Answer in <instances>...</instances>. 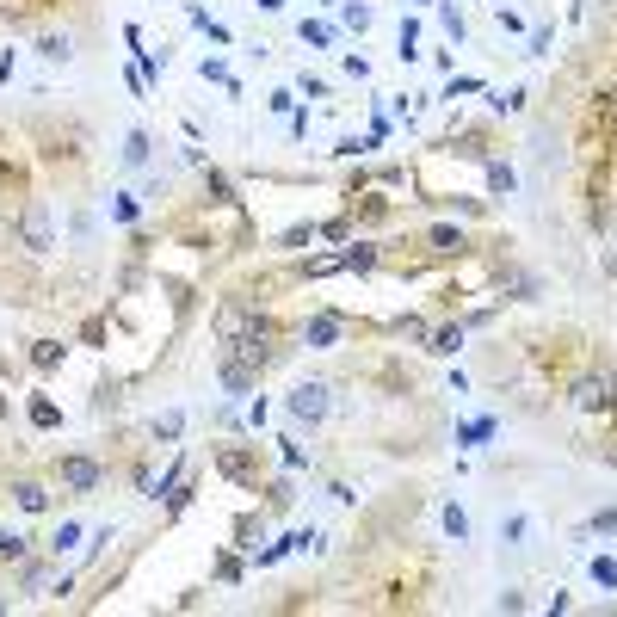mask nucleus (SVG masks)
Segmentation results:
<instances>
[{
    "mask_svg": "<svg viewBox=\"0 0 617 617\" xmlns=\"http://www.w3.org/2000/svg\"><path fill=\"white\" fill-rule=\"evenodd\" d=\"M31 550H38V543H31L25 531H13V525H0V568H19Z\"/></svg>",
    "mask_w": 617,
    "mask_h": 617,
    "instance_id": "obj_27",
    "label": "nucleus"
},
{
    "mask_svg": "<svg viewBox=\"0 0 617 617\" xmlns=\"http://www.w3.org/2000/svg\"><path fill=\"white\" fill-rule=\"evenodd\" d=\"M0 611H13V599H0Z\"/></svg>",
    "mask_w": 617,
    "mask_h": 617,
    "instance_id": "obj_62",
    "label": "nucleus"
},
{
    "mask_svg": "<svg viewBox=\"0 0 617 617\" xmlns=\"http://www.w3.org/2000/svg\"><path fill=\"white\" fill-rule=\"evenodd\" d=\"M81 537H87V525H81V519H62V525H56V531H50V537L38 543V550H50V556L62 562L68 550H81Z\"/></svg>",
    "mask_w": 617,
    "mask_h": 617,
    "instance_id": "obj_22",
    "label": "nucleus"
},
{
    "mask_svg": "<svg viewBox=\"0 0 617 617\" xmlns=\"http://www.w3.org/2000/svg\"><path fill=\"white\" fill-rule=\"evenodd\" d=\"M25 358H31V371H44V377H50V371H62V365H68V340H31V352H25Z\"/></svg>",
    "mask_w": 617,
    "mask_h": 617,
    "instance_id": "obj_23",
    "label": "nucleus"
},
{
    "mask_svg": "<svg viewBox=\"0 0 617 617\" xmlns=\"http://www.w3.org/2000/svg\"><path fill=\"white\" fill-rule=\"evenodd\" d=\"M525 99H531L525 87H506V93H500V87H488V105H494L500 118H513V112H525Z\"/></svg>",
    "mask_w": 617,
    "mask_h": 617,
    "instance_id": "obj_41",
    "label": "nucleus"
},
{
    "mask_svg": "<svg viewBox=\"0 0 617 617\" xmlns=\"http://www.w3.org/2000/svg\"><path fill=\"white\" fill-rule=\"evenodd\" d=\"M340 68H346V75H352V81H371V62H365V56H358V50H352V56H346Z\"/></svg>",
    "mask_w": 617,
    "mask_h": 617,
    "instance_id": "obj_54",
    "label": "nucleus"
},
{
    "mask_svg": "<svg viewBox=\"0 0 617 617\" xmlns=\"http://www.w3.org/2000/svg\"><path fill=\"white\" fill-rule=\"evenodd\" d=\"M340 25H346V31H358V38H365V31L377 25V7H371V0H340Z\"/></svg>",
    "mask_w": 617,
    "mask_h": 617,
    "instance_id": "obj_32",
    "label": "nucleus"
},
{
    "mask_svg": "<svg viewBox=\"0 0 617 617\" xmlns=\"http://www.w3.org/2000/svg\"><path fill=\"white\" fill-rule=\"evenodd\" d=\"M105 216H112V223H142V198L136 192H112L105 198Z\"/></svg>",
    "mask_w": 617,
    "mask_h": 617,
    "instance_id": "obj_36",
    "label": "nucleus"
},
{
    "mask_svg": "<svg viewBox=\"0 0 617 617\" xmlns=\"http://www.w3.org/2000/svg\"><path fill=\"white\" fill-rule=\"evenodd\" d=\"M321 7H334V13H340V0H321Z\"/></svg>",
    "mask_w": 617,
    "mask_h": 617,
    "instance_id": "obj_61",
    "label": "nucleus"
},
{
    "mask_svg": "<svg viewBox=\"0 0 617 617\" xmlns=\"http://www.w3.org/2000/svg\"><path fill=\"white\" fill-rule=\"evenodd\" d=\"M272 445H278V457H284V469H309V451L297 445V432H278V439H272Z\"/></svg>",
    "mask_w": 617,
    "mask_h": 617,
    "instance_id": "obj_43",
    "label": "nucleus"
},
{
    "mask_svg": "<svg viewBox=\"0 0 617 617\" xmlns=\"http://www.w3.org/2000/svg\"><path fill=\"white\" fill-rule=\"evenodd\" d=\"M216 580H223V587H241V580H247V562L235 556V550H216V568H210Z\"/></svg>",
    "mask_w": 617,
    "mask_h": 617,
    "instance_id": "obj_39",
    "label": "nucleus"
},
{
    "mask_svg": "<svg viewBox=\"0 0 617 617\" xmlns=\"http://www.w3.org/2000/svg\"><path fill=\"white\" fill-rule=\"evenodd\" d=\"M599 377H605V420L617 426V352L599 358Z\"/></svg>",
    "mask_w": 617,
    "mask_h": 617,
    "instance_id": "obj_40",
    "label": "nucleus"
},
{
    "mask_svg": "<svg viewBox=\"0 0 617 617\" xmlns=\"http://www.w3.org/2000/svg\"><path fill=\"white\" fill-rule=\"evenodd\" d=\"M210 469L235 488H260V445H210Z\"/></svg>",
    "mask_w": 617,
    "mask_h": 617,
    "instance_id": "obj_7",
    "label": "nucleus"
},
{
    "mask_svg": "<svg viewBox=\"0 0 617 617\" xmlns=\"http://www.w3.org/2000/svg\"><path fill=\"white\" fill-rule=\"evenodd\" d=\"M494 611H531V593H525V587H500Z\"/></svg>",
    "mask_w": 617,
    "mask_h": 617,
    "instance_id": "obj_50",
    "label": "nucleus"
},
{
    "mask_svg": "<svg viewBox=\"0 0 617 617\" xmlns=\"http://www.w3.org/2000/svg\"><path fill=\"white\" fill-rule=\"evenodd\" d=\"M340 266H346V272H383V266H389V247L358 241V235H352V241L340 247Z\"/></svg>",
    "mask_w": 617,
    "mask_h": 617,
    "instance_id": "obj_14",
    "label": "nucleus"
},
{
    "mask_svg": "<svg viewBox=\"0 0 617 617\" xmlns=\"http://www.w3.org/2000/svg\"><path fill=\"white\" fill-rule=\"evenodd\" d=\"M260 494H266V513H290V500H297V482H290V476H272Z\"/></svg>",
    "mask_w": 617,
    "mask_h": 617,
    "instance_id": "obj_37",
    "label": "nucleus"
},
{
    "mask_svg": "<svg viewBox=\"0 0 617 617\" xmlns=\"http://www.w3.org/2000/svg\"><path fill=\"white\" fill-rule=\"evenodd\" d=\"M284 420H290V426H328V420H334V383H328V377L290 383V395H284Z\"/></svg>",
    "mask_w": 617,
    "mask_h": 617,
    "instance_id": "obj_3",
    "label": "nucleus"
},
{
    "mask_svg": "<svg viewBox=\"0 0 617 617\" xmlns=\"http://www.w3.org/2000/svg\"><path fill=\"white\" fill-rule=\"evenodd\" d=\"M550 44H556V31H550V25H537V31H531V50H525V56H550Z\"/></svg>",
    "mask_w": 617,
    "mask_h": 617,
    "instance_id": "obj_53",
    "label": "nucleus"
},
{
    "mask_svg": "<svg viewBox=\"0 0 617 617\" xmlns=\"http://www.w3.org/2000/svg\"><path fill=\"white\" fill-rule=\"evenodd\" d=\"M371 149H377V136H340L328 155H334V161H358V155H371Z\"/></svg>",
    "mask_w": 617,
    "mask_h": 617,
    "instance_id": "obj_42",
    "label": "nucleus"
},
{
    "mask_svg": "<svg viewBox=\"0 0 617 617\" xmlns=\"http://www.w3.org/2000/svg\"><path fill=\"white\" fill-rule=\"evenodd\" d=\"M494 7H506V0H494Z\"/></svg>",
    "mask_w": 617,
    "mask_h": 617,
    "instance_id": "obj_63",
    "label": "nucleus"
},
{
    "mask_svg": "<svg viewBox=\"0 0 617 617\" xmlns=\"http://www.w3.org/2000/svg\"><path fill=\"white\" fill-rule=\"evenodd\" d=\"M7 235H13V247L25 253V260H56V247H62V235H56V204H50L44 192H31V198L7 216Z\"/></svg>",
    "mask_w": 617,
    "mask_h": 617,
    "instance_id": "obj_1",
    "label": "nucleus"
},
{
    "mask_svg": "<svg viewBox=\"0 0 617 617\" xmlns=\"http://www.w3.org/2000/svg\"><path fill=\"white\" fill-rule=\"evenodd\" d=\"M469 93H488V81H482V75H451L445 99H469Z\"/></svg>",
    "mask_w": 617,
    "mask_h": 617,
    "instance_id": "obj_48",
    "label": "nucleus"
},
{
    "mask_svg": "<svg viewBox=\"0 0 617 617\" xmlns=\"http://www.w3.org/2000/svg\"><path fill=\"white\" fill-rule=\"evenodd\" d=\"M297 105H303V99H297V87H278V93L266 99V112H278V118H290V112H297Z\"/></svg>",
    "mask_w": 617,
    "mask_h": 617,
    "instance_id": "obj_51",
    "label": "nucleus"
},
{
    "mask_svg": "<svg viewBox=\"0 0 617 617\" xmlns=\"http://www.w3.org/2000/svg\"><path fill=\"white\" fill-rule=\"evenodd\" d=\"M580 531H587V537H617V506H599V513L580 525Z\"/></svg>",
    "mask_w": 617,
    "mask_h": 617,
    "instance_id": "obj_47",
    "label": "nucleus"
},
{
    "mask_svg": "<svg viewBox=\"0 0 617 617\" xmlns=\"http://www.w3.org/2000/svg\"><path fill=\"white\" fill-rule=\"evenodd\" d=\"M198 173H204V192H210V204H247V198H241V186H235V179H229L223 167H216V161H204Z\"/></svg>",
    "mask_w": 617,
    "mask_h": 617,
    "instance_id": "obj_20",
    "label": "nucleus"
},
{
    "mask_svg": "<svg viewBox=\"0 0 617 617\" xmlns=\"http://www.w3.org/2000/svg\"><path fill=\"white\" fill-rule=\"evenodd\" d=\"M7 494H13V506H19V513H31V519H44L50 506H56L50 482H38V476H7Z\"/></svg>",
    "mask_w": 617,
    "mask_h": 617,
    "instance_id": "obj_11",
    "label": "nucleus"
},
{
    "mask_svg": "<svg viewBox=\"0 0 617 617\" xmlns=\"http://www.w3.org/2000/svg\"><path fill=\"white\" fill-rule=\"evenodd\" d=\"M290 340L309 346V352H334V346L352 340V315H340V309H315V315H303L297 328H290Z\"/></svg>",
    "mask_w": 617,
    "mask_h": 617,
    "instance_id": "obj_5",
    "label": "nucleus"
},
{
    "mask_svg": "<svg viewBox=\"0 0 617 617\" xmlns=\"http://www.w3.org/2000/svg\"><path fill=\"white\" fill-rule=\"evenodd\" d=\"M81 340H87V346H105V315H87V321H81Z\"/></svg>",
    "mask_w": 617,
    "mask_h": 617,
    "instance_id": "obj_52",
    "label": "nucleus"
},
{
    "mask_svg": "<svg viewBox=\"0 0 617 617\" xmlns=\"http://www.w3.org/2000/svg\"><path fill=\"white\" fill-rule=\"evenodd\" d=\"M439 525H445V537H451V543H469V513H463L457 500H445V506H439Z\"/></svg>",
    "mask_w": 617,
    "mask_h": 617,
    "instance_id": "obj_38",
    "label": "nucleus"
},
{
    "mask_svg": "<svg viewBox=\"0 0 617 617\" xmlns=\"http://www.w3.org/2000/svg\"><path fill=\"white\" fill-rule=\"evenodd\" d=\"M309 241H321V223L309 216V223H290L284 235H272V253H297V247H309Z\"/></svg>",
    "mask_w": 617,
    "mask_h": 617,
    "instance_id": "obj_29",
    "label": "nucleus"
},
{
    "mask_svg": "<svg viewBox=\"0 0 617 617\" xmlns=\"http://www.w3.org/2000/svg\"><path fill=\"white\" fill-rule=\"evenodd\" d=\"M7 414H13V402H7V395H0V420H7Z\"/></svg>",
    "mask_w": 617,
    "mask_h": 617,
    "instance_id": "obj_60",
    "label": "nucleus"
},
{
    "mask_svg": "<svg viewBox=\"0 0 617 617\" xmlns=\"http://www.w3.org/2000/svg\"><path fill=\"white\" fill-rule=\"evenodd\" d=\"M432 204H445L451 216H469V223H482V216H488V198H469V192H439Z\"/></svg>",
    "mask_w": 617,
    "mask_h": 617,
    "instance_id": "obj_31",
    "label": "nucleus"
},
{
    "mask_svg": "<svg viewBox=\"0 0 617 617\" xmlns=\"http://www.w3.org/2000/svg\"><path fill=\"white\" fill-rule=\"evenodd\" d=\"M494 297L500 303H537L543 297V278L531 266H519V260H500L494 266Z\"/></svg>",
    "mask_w": 617,
    "mask_h": 617,
    "instance_id": "obj_9",
    "label": "nucleus"
},
{
    "mask_svg": "<svg viewBox=\"0 0 617 617\" xmlns=\"http://www.w3.org/2000/svg\"><path fill=\"white\" fill-rule=\"evenodd\" d=\"M537 543V519L531 513H506L500 519V550H531Z\"/></svg>",
    "mask_w": 617,
    "mask_h": 617,
    "instance_id": "obj_19",
    "label": "nucleus"
},
{
    "mask_svg": "<svg viewBox=\"0 0 617 617\" xmlns=\"http://www.w3.org/2000/svg\"><path fill=\"white\" fill-rule=\"evenodd\" d=\"M25 198H31V161H25V155L13 149L7 136H0V210L13 216V210H19Z\"/></svg>",
    "mask_w": 617,
    "mask_h": 617,
    "instance_id": "obj_8",
    "label": "nucleus"
},
{
    "mask_svg": "<svg viewBox=\"0 0 617 617\" xmlns=\"http://www.w3.org/2000/svg\"><path fill=\"white\" fill-rule=\"evenodd\" d=\"M463 340H469V328H463V315H445L439 328L426 334V352H432V358H457V352H463Z\"/></svg>",
    "mask_w": 617,
    "mask_h": 617,
    "instance_id": "obj_15",
    "label": "nucleus"
},
{
    "mask_svg": "<svg viewBox=\"0 0 617 617\" xmlns=\"http://www.w3.org/2000/svg\"><path fill=\"white\" fill-rule=\"evenodd\" d=\"M179 432H186V408H161V414L149 420V439H155V445H179Z\"/></svg>",
    "mask_w": 617,
    "mask_h": 617,
    "instance_id": "obj_26",
    "label": "nucleus"
},
{
    "mask_svg": "<svg viewBox=\"0 0 617 617\" xmlns=\"http://www.w3.org/2000/svg\"><path fill=\"white\" fill-rule=\"evenodd\" d=\"M216 383H223V389L235 395V402H247V395L260 389V371H247L241 358H229V352H216Z\"/></svg>",
    "mask_w": 617,
    "mask_h": 617,
    "instance_id": "obj_12",
    "label": "nucleus"
},
{
    "mask_svg": "<svg viewBox=\"0 0 617 617\" xmlns=\"http://www.w3.org/2000/svg\"><path fill=\"white\" fill-rule=\"evenodd\" d=\"M198 75H204V81H216L229 99H241V81H235V68H229L223 56H204V62H198Z\"/></svg>",
    "mask_w": 617,
    "mask_h": 617,
    "instance_id": "obj_33",
    "label": "nucleus"
},
{
    "mask_svg": "<svg viewBox=\"0 0 617 617\" xmlns=\"http://www.w3.org/2000/svg\"><path fill=\"white\" fill-rule=\"evenodd\" d=\"M562 402L574 414H605V377H599V358H580L574 371H562Z\"/></svg>",
    "mask_w": 617,
    "mask_h": 617,
    "instance_id": "obj_6",
    "label": "nucleus"
},
{
    "mask_svg": "<svg viewBox=\"0 0 617 617\" xmlns=\"http://www.w3.org/2000/svg\"><path fill=\"white\" fill-rule=\"evenodd\" d=\"M334 87L328 81H321V75H309V68H303V75H297V99H328Z\"/></svg>",
    "mask_w": 617,
    "mask_h": 617,
    "instance_id": "obj_49",
    "label": "nucleus"
},
{
    "mask_svg": "<svg viewBox=\"0 0 617 617\" xmlns=\"http://www.w3.org/2000/svg\"><path fill=\"white\" fill-rule=\"evenodd\" d=\"M50 476H56V488H68V494H99L105 482H112V463H99L93 451H62V457L50 463Z\"/></svg>",
    "mask_w": 617,
    "mask_h": 617,
    "instance_id": "obj_4",
    "label": "nucleus"
},
{
    "mask_svg": "<svg viewBox=\"0 0 617 617\" xmlns=\"http://www.w3.org/2000/svg\"><path fill=\"white\" fill-rule=\"evenodd\" d=\"M432 13H439V31H445V38L463 50V38H469V19H463V7H451V0H439V7H432Z\"/></svg>",
    "mask_w": 617,
    "mask_h": 617,
    "instance_id": "obj_34",
    "label": "nucleus"
},
{
    "mask_svg": "<svg viewBox=\"0 0 617 617\" xmlns=\"http://www.w3.org/2000/svg\"><path fill=\"white\" fill-rule=\"evenodd\" d=\"M395 56H402V62H420V25H414V19H402V38H395Z\"/></svg>",
    "mask_w": 617,
    "mask_h": 617,
    "instance_id": "obj_46",
    "label": "nucleus"
},
{
    "mask_svg": "<svg viewBox=\"0 0 617 617\" xmlns=\"http://www.w3.org/2000/svg\"><path fill=\"white\" fill-rule=\"evenodd\" d=\"M476 247H482V241L469 235L457 216H445V223H426V229H420V253H414V272H420V266H457L463 253H476Z\"/></svg>",
    "mask_w": 617,
    "mask_h": 617,
    "instance_id": "obj_2",
    "label": "nucleus"
},
{
    "mask_svg": "<svg viewBox=\"0 0 617 617\" xmlns=\"http://www.w3.org/2000/svg\"><path fill=\"white\" fill-rule=\"evenodd\" d=\"M50 580H56V556H50V550H44V556L31 550V556L13 568V587H19V593H44Z\"/></svg>",
    "mask_w": 617,
    "mask_h": 617,
    "instance_id": "obj_13",
    "label": "nucleus"
},
{
    "mask_svg": "<svg viewBox=\"0 0 617 617\" xmlns=\"http://www.w3.org/2000/svg\"><path fill=\"white\" fill-rule=\"evenodd\" d=\"M587 574H593V587L617 593V556H593V562H587Z\"/></svg>",
    "mask_w": 617,
    "mask_h": 617,
    "instance_id": "obj_44",
    "label": "nucleus"
},
{
    "mask_svg": "<svg viewBox=\"0 0 617 617\" xmlns=\"http://www.w3.org/2000/svg\"><path fill=\"white\" fill-rule=\"evenodd\" d=\"M494 432H500V414H469V420H457V445L476 451V445L494 439Z\"/></svg>",
    "mask_w": 617,
    "mask_h": 617,
    "instance_id": "obj_21",
    "label": "nucleus"
},
{
    "mask_svg": "<svg viewBox=\"0 0 617 617\" xmlns=\"http://www.w3.org/2000/svg\"><path fill=\"white\" fill-rule=\"evenodd\" d=\"M334 38H340V31L328 19H297V44L303 50H334Z\"/></svg>",
    "mask_w": 617,
    "mask_h": 617,
    "instance_id": "obj_28",
    "label": "nucleus"
},
{
    "mask_svg": "<svg viewBox=\"0 0 617 617\" xmlns=\"http://www.w3.org/2000/svg\"><path fill=\"white\" fill-rule=\"evenodd\" d=\"M500 149V142H494V130L488 124H457L451 130V142H445V155H463V161H488Z\"/></svg>",
    "mask_w": 617,
    "mask_h": 617,
    "instance_id": "obj_10",
    "label": "nucleus"
},
{
    "mask_svg": "<svg viewBox=\"0 0 617 617\" xmlns=\"http://www.w3.org/2000/svg\"><path fill=\"white\" fill-rule=\"evenodd\" d=\"M235 543H241V550H260V543H266V513H241L235 519Z\"/></svg>",
    "mask_w": 617,
    "mask_h": 617,
    "instance_id": "obj_35",
    "label": "nucleus"
},
{
    "mask_svg": "<svg viewBox=\"0 0 617 617\" xmlns=\"http://www.w3.org/2000/svg\"><path fill=\"white\" fill-rule=\"evenodd\" d=\"M482 179H488V198H513V192H519V167L500 161V155L482 161Z\"/></svg>",
    "mask_w": 617,
    "mask_h": 617,
    "instance_id": "obj_18",
    "label": "nucleus"
},
{
    "mask_svg": "<svg viewBox=\"0 0 617 617\" xmlns=\"http://www.w3.org/2000/svg\"><path fill=\"white\" fill-rule=\"evenodd\" d=\"M149 155H155V136L142 130V124H130V130H124V149H118V161H124L130 173H142V167H149Z\"/></svg>",
    "mask_w": 617,
    "mask_h": 617,
    "instance_id": "obj_17",
    "label": "nucleus"
},
{
    "mask_svg": "<svg viewBox=\"0 0 617 617\" xmlns=\"http://www.w3.org/2000/svg\"><path fill=\"white\" fill-rule=\"evenodd\" d=\"M402 7H439V0H402Z\"/></svg>",
    "mask_w": 617,
    "mask_h": 617,
    "instance_id": "obj_59",
    "label": "nucleus"
},
{
    "mask_svg": "<svg viewBox=\"0 0 617 617\" xmlns=\"http://www.w3.org/2000/svg\"><path fill=\"white\" fill-rule=\"evenodd\" d=\"M7 81H13V50H7V56H0V87H7Z\"/></svg>",
    "mask_w": 617,
    "mask_h": 617,
    "instance_id": "obj_57",
    "label": "nucleus"
},
{
    "mask_svg": "<svg viewBox=\"0 0 617 617\" xmlns=\"http://www.w3.org/2000/svg\"><path fill=\"white\" fill-rule=\"evenodd\" d=\"M290 136H297V142L309 136V105H297V112H290Z\"/></svg>",
    "mask_w": 617,
    "mask_h": 617,
    "instance_id": "obj_56",
    "label": "nucleus"
},
{
    "mask_svg": "<svg viewBox=\"0 0 617 617\" xmlns=\"http://www.w3.org/2000/svg\"><path fill=\"white\" fill-rule=\"evenodd\" d=\"M186 19H192V25H198V31H204V38H210V44H216V50H235V31H229V25H223V19H210V13H204V7H186Z\"/></svg>",
    "mask_w": 617,
    "mask_h": 617,
    "instance_id": "obj_30",
    "label": "nucleus"
},
{
    "mask_svg": "<svg viewBox=\"0 0 617 617\" xmlns=\"http://www.w3.org/2000/svg\"><path fill=\"white\" fill-rule=\"evenodd\" d=\"M334 272H346V266H340V247H328V253H309V260H297V266H290V278H334Z\"/></svg>",
    "mask_w": 617,
    "mask_h": 617,
    "instance_id": "obj_24",
    "label": "nucleus"
},
{
    "mask_svg": "<svg viewBox=\"0 0 617 617\" xmlns=\"http://www.w3.org/2000/svg\"><path fill=\"white\" fill-rule=\"evenodd\" d=\"M253 7H260V13L272 19V13H284V0H253Z\"/></svg>",
    "mask_w": 617,
    "mask_h": 617,
    "instance_id": "obj_58",
    "label": "nucleus"
},
{
    "mask_svg": "<svg viewBox=\"0 0 617 617\" xmlns=\"http://www.w3.org/2000/svg\"><path fill=\"white\" fill-rule=\"evenodd\" d=\"M31 50H38L50 68H68V62H75V31H38V44H31Z\"/></svg>",
    "mask_w": 617,
    "mask_h": 617,
    "instance_id": "obj_16",
    "label": "nucleus"
},
{
    "mask_svg": "<svg viewBox=\"0 0 617 617\" xmlns=\"http://www.w3.org/2000/svg\"><path fill=\"white\" fill-rule=\"evenodd\" d=\"M352 229H358V223H352V216L340 210V216H328V223H321V241H334V247H346V241H352Z\"/></svg>",
    "mask_w": 617,
    "mask_h": 617,
    "instance_id": "obj_45",
    "label": "nucleus"
},
{
    "mask_svg": "<svg viewBox=\"0 0 617 617\" xmlns=\"http://www.w3.org/2000/svg\"><path fill=\"white\" fill-rule=\"evenodd\" d=\"M25 414H31V426H38V432H56V426H62V408L50 402L44 389H31V395H25Z\"/></svg>",
    "mask_w": 617,
    "mask_h": 617,
    "instance_id": "obj_25",
    "label": "nucleus"
},
{
    "mask_svg": "<svg viewBox=\"0 0 617 617\" xmlns=\"http://www.w3.org/2000/svg\"><path fill=\"white\" fill-rule=\"evenodd\" d=\"M494 25H500V31H525V19H519L513 7H494Z\"/></svg>",
    "mask_w": 617,
    "mask_h": 617,
    "instance_id": "obj_55",
    "label": "nucleus"
}]
</instances>
